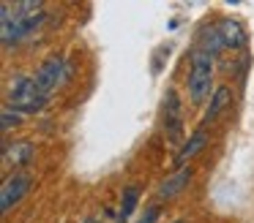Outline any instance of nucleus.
<instances>
[{"label":"nucleus","mask_w":254,"mask_h":223,"mask_svg":"<svg viewBox=\"0 0 254 223\" xmlns=\"http://www.w3.org/2000/svg\"><path fill=\"white\" fill-rule=\"evenodd\" d=\"M30 188H33V177L25 172H14L11 177H6V182L0 188V212H11L28 196Z\"/></svg>","instance_id":"nucleus-5"},{"label":"nucleus","mask_w":254,"mask_h":223,"mask_svg":"<svg viewBox=\"0 0 254 223\" xmlns=\"http://www.w3.org/2000/svg\"><path fill=\"white\" fill-rule=\"evenodd\" d=\"M197 49H202V52H208V54H213L216 57V52L219 49H224V41H221V33H219V27H205L202 33H199V46Z\"/></svg>","instance_id":"nucleus-13"},{"label":"nucleus","mask_w":254,"mask_h":223,"mask_svg":"<svg viewBox=\"0 0 254 223\" xmlns=\"http://www.w3.org/2000/svg\"><path fill=\"white\" fill-rule=\"evenodd\" d=\"M161 120H164V134H167V141H172V144H175V141L181 139V134H183V117H181V98H178V92L172 90V87L164 92Z\"/></svg>","instance_id":"nucleus-6"},{"label":"nucleus","mask_w":254,"mask_h":223,"mask_svg":"<svg viewBox=\"0 0 254 223\" xmlns=\"http://www.w3.org/2000/svg\"><path fill=\"white\" fill-rule=\"evenodd\" d=\"M175 223H186V221H175Z\"/></svg>","instance_id":"nucleus-17"},{"label":"nucleus","mask_w":254,"mask_h":223,"mask_svg":"<svg viewBox=\"0 0 254 223\" xmlns=\"http://www.w3.org/2000/svg\"><path fill=\"white\" fill-rule=\"evenodd\" d=\"M44 3L36 0H25V3H3L0 8V36H3V46H14L22 38L33 36L41 25H44Z\"/></svg>","instance_id":"nucleus-1"},{"label":"nucleus","mask_w":254,"mask_h":223,"mask_svg":"<svg viewBox=\"0 0 254 223\" xmlns=\"http://www.w3.org/2000/svg\"><path fill=\"white\" fill-rule=\"evenodd\" d=\"M137 201H139V188H137V185H128V188H123L121 207H118V223H126L128 218H131Z\"/></svg>","instance_id":"nucleus-12"},{"label":"nucleus","mask_w":254,"mask_h":223,"mask_svg":"<svg viewBox=\"0 0 254 223\" xmlns=\"http://www.w3.org/2000/svg\"><path fill=\"white\" fill-rule=\"evenodd\" d=\"M0 120H3V131H11V128H17V125L22 123V114L6 106V109H3V117H0Z\"/></svg>","instance_id":"nucleus-14"},{"label":"nucleus","mask_w":254,"mask_h":223,"mask_svg":"<svg viewBox=\"0 0 254 223\" xmlns=\"http://www.w3.org/2000/svg\"><path fill=\"white\" fill-rule=\"evenodd\" d=\"M230 103H232L230 87H219V90L213 92V98H210V106H208V112H205V117H202V125H210L227 106H230Z\"/></svg>","instance_id":"nucleus-11"},{"label":"nucleus","mask_w":254,"mask_h":223,"mask_svg":"<svg viewBox=\"0 0 254 223\" xmlns=\"http://www.w3.org/2000/svg\"><path fill=\"white\" fill-rule=\"evenodd\" d=\"M205 144H208V134H205V131H197V134H191V139H189L186 144L181 147V152L175 155V166L183 169L194 155H199V152L205 150Z\"/></svg>","instance_id":"nucleus-9"},{"label":"nucleus","mask_w":254,"mask_h":223,"mask_svg":"<svg viewBox=\"0 0 254 223\" xmlns=\"http://www.w3.org/2000/svg\"><path fill=\"white\" fill-rule=\"evenodd\" d=\"M216 27H219L221 41H224L227 49H238L246 44V30H243V25L238 19H221Z\"/></svg>","instance_id":"nucleus-8"},{"label":"nucleus","mask_w":254,"mask_h":223,"mask_svg":"<svg viewBox=\"0 0 254 223\" xmlns=\"http://www.w3.org/2000/svg\"><path fill=\"white\" fill-rule=\"evenodd\" d=\"M88 223H99V221H88Z\"/></svg>","instance_id":"nucleus-16"},{"label":"nucleus","mask_w":254,"mask_h":223,"mask_svg":"<svg viewBox=\"0 0 254 223\" xmlns=\"http://www.w3.org/2000/svg\"><path fill=\"white\" fill-rule=\"evenodd\" d=\"M30 158H33V144L30 141H8L3 147V161L6 163L25 166V163H30Z\"/></svg>","instance_id":"nucleus-10"},{"label":"nucleus","mask_w":254,"mask_h":223,"mask_svg":"<svg viewBox=\"0 0 254 223\" xmlns=\"http://www.w3.org/2000/svg\"><path fill=\"white\" fill-rule=\"evenodd\" d=\"M191 177H194V169L191 166H189V169L183 166V169H178V172H172L170 177L159 185V199H175V196H181L183 190L189 188Z\"/></svg>","instance_id":"nucleus-7"},{"label":"nucleus","mask_w":254,"mask_h":223,"mask_svg":"<svg viewBox=\"0 0 254 223\" xmlns=\"http://www.w3.org/2000/svg\"><path fill=\"white\" fill-rule=\"evenodd\" d=\"M156 218H159V207H148V210H145V215L139 218L137 223H156Z\"/></svg>","instance_id":"nucleus-15"},{"label":"nucleus","mask_w":254,"mask_h":223,"mask_svg":"<svg viewBox=\"0 0 254 223\" xmlns=\"http://www.w3.org/2000/svg\"><path fill=\"white\" fill-rule=\"evenodd\" d=\"M47 106V95L39 90L33 76H17L8 85V109L19 114H36Z\"/></svg>","instance_id":"nucleus-2"},{"label":"nucleus","mask_w":254,"mask_h":223,"mask_svg":"<svg viewBox=\"0 0 254 223\" xmlns=\"http://www.w3.org/2000/svg\"><path fill=\"white\" fill-rule=\"evenodd\" d=\"M68 74H71L68 60L61 57V54H52V57H47L44 63H41V68L33 74V79H36V85H39V90L44 92V95H50V92H55L58 87L68 79Z\"/></svg>","instance_id":"nucleus-4"},{"label":"nucleus","mask_w":254,"mask_h":223,"mask_svg":"<svg viewBox=\"0 0 254 223\" xmlns=\"http://www.w3.org/2000/svg\"><path fill=\"white\" fill-rule=\"evenodd\" d=\"M210 82H213V54L202 52V49H194L191 52V65H189V98H191L194 106L205 103L210 92Z\"/></svg>","instance_id":"nucleus-3"}]
</instances>
